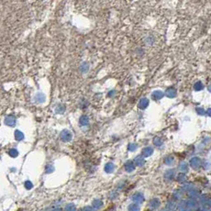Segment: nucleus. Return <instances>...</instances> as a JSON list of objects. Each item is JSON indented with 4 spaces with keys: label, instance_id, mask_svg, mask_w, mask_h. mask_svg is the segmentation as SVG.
<instances>
[{
    "label": "nucleus",
    "instance_id": "obj_1",
    "mask_svg": "<svg viewBox=\"0 0 211 211\" xmlns=\"http://www.w3.org/2000/svg\"><path fill=\"white\" fill-rule=\"evenodd\" d=\"M114 207H115L114 204H110V205H109V206H108L106 210H104L103 211H111L113 209H114Z\"/></svg>",
    "mask_w": 211,
    "mask_h": 211
},
{
    "label": "nucleus",
    "instance_id": "obj_2",
    "mask_svg": "<svg viewBox=\"0 0 211 211\" xmlns=\"http://www.w3.org/2000/svg\"><path fill=\"white\" fill-rule=\"evenodd\" d=\"M22 210H23L22 209H18V210H17V211H22Z\"/></svg>",
    "mask_w": 211,
    "mask_h": 211
}]
</instances>
